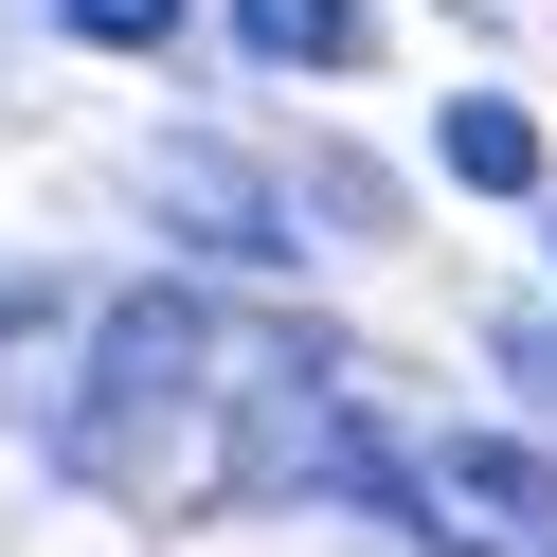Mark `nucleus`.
<instances>
[{"mask_svg":"<svg viewBox=\"0 0 557 557\" xmlns=\"http://www.w3.org/2000/svg\"><path fill=\"white\" fill-rule=\"evenodd\" d=\"M234 54H270V73H360L377 18L360 0H234Z\"/></svg>","mask_w":557,"mask_h":557,"instance_id":"obj_3","label":"nucleus"},{"mask_svg":"<svg viewBox=\"0 0 557 557\" xmlns=\"http://www.w3.org/2000/svg\"><path fill=\"white\" fill-rule=\"evenodd\" d=\"M54 18H73L90 54H162V37H181V0H54Z\"/></svg>","mask_w":557,"mask_h":557,"instance_id":"obj_5","label":"nucleus"},{"mask_svg":"<svg viewBox=\"0 0 557 557\" xmlns=\"http://www.w3.org/2000/svg\"><path fill=\"white\" fill-rule=\"evenodd\" d=\"M413 521L432 540H468V557H557V449H521V432H449V449H413Z\"/></svg>","mask_w":557,"mask_h":557,"instance_id":"obj_1","label":"nucleus"},{"mask_svg":"<svg viewBox=\"0 0 557 557\" xmlns=\"http://www.w3.org/2000/svg\"><path fill=\"white\" fill-rule=\"evenodd\" d=\"M504 377H521V396L557 413V324H521V306H504Z\"/></svg>","mask_w":557,"mask_h":557,"instance_id":"obj_6","label":"nucleus"},{"mask_svg":"<svg viewBox=\"0 0 557 557\" xmlns=\"http://www.w3.org/2000/svg\"><path fill=\"white\" fill-rule=\"evenodd\" d=\"M432 145H449V181H468V198H540V109H504V90H449Z\"/></svg>","mask_w":557,"mask_h":557,"instance_id":"obj_4","label":"nucleus"},{"mask_svg":"<svg viewBox=\"0 0 557 557\" xmlns=\"http://www.w3.org/2000/svg\"><path fill=\"white\" fill-rule=\"evenodd\" d=\"M145 198L198 234V252H234V270H288V252H306V234H288V198H270L252 162H216V145H162V162H145Z\"/></svg>","mask_w":557,"mask_h":557,"instance_id":"obj_2","label":"nucleus"}]
</instances>
